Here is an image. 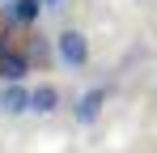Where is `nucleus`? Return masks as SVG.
<instances>
[{
	"mask_svg": "<svg viewBox=\"0 0 157 153\" xmlns=\"http://www.w3.org/2000/svg\"><path fill=\"white\" fill-rule=\"evenodd\" d=\"M51 55L59 64H68V68H85L89 64V38L81 30H59L55 43H51Z\"/></svg>",
	"mask_w": 157,
	"mask_h": 153,
	"instance_id": "f257e3e1",
	"label": "nucleus"
},
{
	"mask_svg": "<svg viewBox=\"0 0 157 153\" xmlns=\"http://www.w3.org/2000/svg\"><path fill=\"white\" fill-rule=\"evenodd\" d=\"M38 13H43L38 0H9V4L0 9V22H4V30H9V26H34Z\"/></svg>",
	"mask_w": 157,
	"mask_h": 153,
	"instance_id": "7ed1b4c3",
	"label": "nucleus"
},
{
	"mask_svg": "<svg viewBox=\"0 0 157 153\" xmlns=\"http://www.w3.org/2000/svg\"><path fill=\"white\" fill-rule=\"evenodd\" d=\"M30 102L26 85H0V115H21Z\"/></svg>",
	"mask_w": 157,
	"mask_h": 153,
	"instance_id": "423d86ee",
	"label": "nucleus"
},
{
	"mask_svg": "<svg viewBox=\"0 0 157 153\" xmlns=\"http://www.w3.org/2000/svg\"><path fill=\"white\" fill-rule=\"evenodd\" d=\"M55 106H59V89H55V85H47V81H43V85H34V89H30V102H26V111L51 115Z\"/></svg>",
	"mask_w": 157,
	"mask_h": 153,
	"instance_id": "39448f33",
	"label": "nucleus"
},
{
	"mask_svg": "<svg viewBox=\"0 0 157 153\" xmlns=\"http://www.w3.org/2000/svg\"><path fill=\"white\" fill-rule=\"evenodd\" d=\"M4 4H9V0H4Z\"/></svg>",
	"mask_w": 157,
	"mask_h": 153,
	"instance_id": "9d476101",
	"label": "nucleus"
},
{
	"mask_svg": "<svg viewBox=\"0 0 157 153\" xmlns=\"http://www.w3.org/2000/svg\"><path fill=\"white\" fill-rule=\"evenodd\" d=\"M38 4H59V0H38Z\"/></svg>",
	"mask_w": 157,
	"mask_h": 153,
	"instance_id": "1a4fd4ad",
	"label": "nucleus"
},
{
	"mask_svg": "<svg viewBox=\"0 0 157 153\" xmlns=\"http://www.w3.org/2000/svg\"><path fill=\"white\" fill-rule=\"evenodd\" d=\"M26 60H30V64H34V60H38V64H51V60H55V55H51V43H47V38H30Z\"/></svg>",
	"mask_w": 157,
	"mask_h": 153,
	"instance_id": "0eeeda50",
	"label": "nucleus"
},
{
	"mask_svg": "<svg viewBox=\"0 0 157 153\" xmlns=\"http://www.w3.org/2000/svg\"><path fill=\"white\" fill-rule=\"evenodd\" d=\"M4 51H13V38H9V30H0V55Z\"/></svg>",
	"mask_w": 157,
	"mask_h": 153,
	"instance_id": "6e6552de",
	"label": "nucleus"
},
{
	"mask_svg": "<svg viewBox=\"0 0 157 153\" xmlns=\"http://www.w3.org/2000/svg\"><path fill=\"white\" fill-rule=\"evenodd\" d=\"M26 73H30V60H26V51H4L0 55V81L4 85H26Z\"/></svg>",
	"mask_w": 157,
	"mask_h": 153,
	"instance_id": "20e7f679",
	"label": "nucleus"
},
{
	"mask_svg": "<svg viewBox=\"0 0 157 153\" xmlns=\"http://www.w3.org/2000/svg\"><path fill=\"white\" fill-rule=\"evenodd\" d=\"M102 106H106V89H102V85H94V89H85V94L77 98V106H72V119L89 128V124H98Z\"/></svg>",
	"mask_w": 157,
	"mask_h": 153,
	"instance_id": "f03ea898",
	"label": "nucleus"
}]
</instances>
